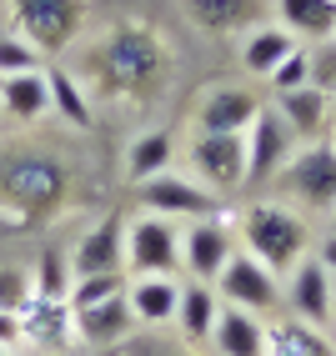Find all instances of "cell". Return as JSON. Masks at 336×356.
Returning <instances> with one entry per match:
<instances>
[{"instance_id":"12","label":"cell","mask_w":336,"mask_h":356,"mask_svg":"<svg viewBox=\"0 0 336 356\" xmlns=\"http://www.w3.org/2000/svg\"><path fill=\"white\" fill-rule=\"evenodd\" d=\"M231 256H236V241H231V226L221 216H201L181 231V266L196 281H216Z\"/></svg>"},{"instance_id":"25","label":"cell","mask_w":336,"mask_h":356,"mask_svg":"<svg viewBox=\"0 0 336 356\" xmlns=\"http://www.w3.org/2000/svg\"><path fill=\"white\" fill-rule=\"evenodd\" d=\"M166 171H171V136L166 131H141L126 146V176L136 186H146L151 176H166Z\"/></svg>"},{"instance_id":"23","label":"cell","mask_w":336,"mask_h":356,"mask_svg":"<svg viewBox=\"0 0 336 356\" xmlns=\"http://www.w3.org/2000/svg\"><path fill=\"white\" fill-rule=\"evenodd\" d=\"M281 26L306 40H331L336 35V0H276Z\"/></svg>"},{"instance_id":"4","label":"cell","mask_w":336,"mask_h":356,"mask_svg":"<svg viewBox=\"0 0 336 356\" xmlns=\"http://www.w3.org/2000/svg\"><path fill=\"white\" fill-rule=\"evenodd\" d=\"M276 191L306 211H317V216H331L336 211V146L331 140L296 146V156L276 171Z\"/></svg>"},{"instance_id":"24","label":"cell","mask_w":336,"mask_h":356,"mask_svg":"<svg viewBox=\"0 0 336 356\" xmlns=\"http://www.w3.org/2000/svg\"><path fill=\"white\" fill-rule=\"evenodd\" d=\"M296 45H301V40L286 31V26H261V31H251L246 45H241V65L251 70V76H271V70L291 56Z\"/></svg>"},{"instance_id":"18","label":"cell","mask_w":336,"mask_h":356,"mask_svg":"<svg viewBox=\"0 0 336 356\" xmlns=\"http://www.w3.org/2000/svg\"><path fill=\"white\" fill-rule=\"evenodd\" d=\"M276 115L291 126L296 140H321V131L331 126V101L321 96L317 86H301V90H281L276 96Z\"/></svg>"},{"instance_id":"16","label":"cell","mask_w":336,"mask_h":356,"mask_svg":"<svg viewBox=\"0 0 336 356\" xmlns=\"http://www.w3.org/2000/svg\"><path fill=\"white\" fill-rule=\"evenodd\" d=\"M176 301H181V286L171 276H136L126 286V306L136 326H166L176 321Z\"/></svg>"},{"instance_id":"28","label":"cell","mask_w":336,"mask_h":356,"mask_svg":"<svg viewBox=\"0 0 336 356\" xmlns=\"http://www.w3.org/2000/svg\"><path fill=\"white\" fill-rule=\"evenodd\" d=\"M126 291V281L121 276H81V281H70V312H81V306H95V301H111V296H121Z\"/></svg>"},{"instance_id":"39","label":"cell","mask_w":336,"mask_h":356,"mask_svg":"<svg viewBox=\"0 0 336 356\" xmlns=\"http://www.w3.org/2000/svg\"><path fill=\"white\" fill-rule=\"evenodd\" d=\"M331 321H336V316H331Z\"/></svg>"},{"instance_id":"11","label":"cell","mask_w":336,"mask_h":356,"mask_svg":"<svg viewBox=\"0 0 336 356\" xmlns=\"http://www.w3.org/2000/svg\"><path fill=\"white\" fill-rule=\"evenodd\" d=\"M126 266V221L121 216H101L70 251V281L81 276H121Z\"/></svg>"},{"instance_id":"17","label":"cell","mask_w":336,"mask_h":356,"mask_svg":"<svg viewBox=\"0 0 336 356\" xmlns=\"http://www.w3.org/2000/svg\"><path fill=\"white\" fill-rule=\"evenodd\" d=\"M216 316H221V296H216V286H211V281H186L181 301H176V326H181L186 346L211 341Z\"/></svg>"},{"instance_id":"20","label":"cell","mask_w":336,"mask_h":356,"mask_svg":"<svg viewBox=\"0 0 336 356\" xmlns=\"http://www.w3.org/2000/svg\"><path fill=\"white\" fill-rule=\"evenodd\" d=\"M131 326H136V316H131V306H126V291L76 312V331H81V341H90V346H115V341H126Z\"/></svg>"},{"instance_id":"5","label":"cell","mask_w":336,"mask_h":356,"mask_svg":"<svg viewBox=\"0 0 336 356\" xmlns=\"http://www.w3.org/2000/svg\"><path fill=\"white\" fill-rule=\"evenodd\" d=\"M10 15L20 40H31L40 56H61L86 26V0H10Z\"/></svg>"},{"instance_id":"10","label":"cell","mask_w":336,"mask_h":356,"mask_svg":"<svg viewBox=\"0 0 336 356\" xmlns=\"http://www.w3.org/2000/svg\"><path fill=\"white\" fill-rule=\"evenodd\" d=\"M141 191V206L151 216H166V221H201V216H216V196L206 191L201 181H186V176H151Z\"/></svg>"},{"instance_id":"38","label":"cell","mask_w":336,"mask_h":356,"mask_svg":"<svg viewBox=\"0 0 336 356\" xmlns=\"http://www.w3.org/2000/svg\"><path fill=\"white\" fill-rule=\"evenodd\" d=\"M331 146H336V136H331Z\"/></svg>"},{"instance_id":"31","label":"cell","mask_w":336,"mask_h":356,"mask_svg":"<svg viewBox=\"0 0 336 356\" xmlns=\"http://www.w3.org/2000/svg\"><path fill=\"white\" fill-rule=\"evenodd\" d=\"M311 86L321 96H336V35L317 40V51H311Z\"/></svg>"},{"instance_id":"2","label":"cell","mask_w":336,"mask_h":356,"mask_svg":"<svg viewBox=\"0 0 336 356\" xmlns=\"http://www.w3.org/2000/svg\"><path fill=\"white\" fill-rule=\"evenodd\" d=\"M166 65H171V56H166L161 35L146 31V26H115L90 51L95 81L106 90H115V96H146V90H156Z\"/></svg>"},{"instance_id":"29","label":"cell","mask_w":336,"mask_h":356,"mask_svg":"<svg viewBox=\"0 0 336 356\" xmlns=\"http://www.w3.org/2000/svg\"><path fill=\"white\" fill-rule=\"evenodd\" d=\"M40 60H45V56L35 51L31 40H20V35H0V76H20V70H45Z\"/></svg>"},{"instance_id":"32","label":"cell","mask_w":336,"mask_h":356,"mask_svg":"<svg viewBox=\"0 0 336 356\" xmlns=\"http://www.w3.org/2000/svg\"><path fill=\"white\" fill-rule=\"evenodd\" d=\"M20 337V316L15 312H0V346H10Z\"/></svg>"},{"instance_id":"15","label":"cell","mask_w":336,"mask_h":356,"mask_svg":"<svg viewBox=\"0 0 336 356\" xmlns=\"http://www.w3.org/2000/svg\"><path fill=\"white\" fill-rule=\"evenodd\" d=\"M15 316H20V337L45 341V346H56V341H65L70 331H76V312H70L65 296H40V291H31L26 306H20Z\"/></svg>"},{"instance_id":"9","label":"cell","mask_w":336,"mask_h":356,"mask_svg":"<svg viewBox=\"0 0 336 356\" xmlns=\"http://www.w3.org/2000/svg\"><path fill=\"white\" fill-rule=\"evenodd\" d=\"M191 165L206 191H236L246 186V136H206L191 140Z\"/></svg>"},{"instance_id":"1","label":"cell","mask_w":336,"mask_h":356,"mask_svg":"<svg viewBox=\"0 0 336 356\" xmlns=\"http://www.w3.org/2000/svg\"><path fill=\"white\" fill-rule=\"evenodd\" d=\"M70 191V171L56 151H6L0 156V206L10 221H45L61 211Z\"/></svg>"},{"instance_id":"33","label":"cell","mask_w":336,"mask_h":356,"mask_svg":"<svg viewBox=\"0 0 336 356\" xmlns=\"http://www.w3.org/2000/svg\"><path fill=\"white\" fill-rule=\"evenodd\" d=\"M317 261H321V266H326V271L336 276V231H331V236H326V241H321V251H317Z\"/></svg>"},{"instance_id":"26","label":"cell","mask_w":336,"mask_h":356,"mask_svg":"<svg viewBox=\"0 0 336 356\" xmlns=\"http://www.w3.org/2000/svg\"><path fill=\"white\" fill-rule=\"evenodd\" d=\"M45 86H51V111L61 115V121H70V126H90V96H86V86L70 76V70H45Z\"/></svg>"},{"instance_id":"19","label":"cell","mask_w":336,"mask_h":356,"mask_svg":"<svg viewBox=\"0 0 336 356\" xmlns=\"http://www.w3.org/2000/svg\"><path fill=\"white\" fill-rule=\"evenodd\" d=\"M0 115H10V121H40V115H51V86H45V70L0 76Z\"/></svg>"},{"instance_id":"13","label":"cell","mask_w":336,"mask_h":356,"mask_svg":"<svg viewBox=\"0 0 336 356\" xmlns=\"http://www.w3.org/2000/svg\"><path fill=\"white\" fill-rule=\"evenodd\" d=\"M256 111H261V101L246 86H216L196 106V131H206V136H246Z\"/></svg>"},{"instance_id":"35","label":"cell","mask_w":336,"mask_h":356,"mask_svg":"<svg viewBox=\"0 0 336 356\" xmlns=\"http://www.w3.org/2000/svg\"><path fill=\"white\" fill-rule=\"evenodd\" d=\"M326 101H331V126H336V96H326Z\"/></svg>"},{"instance_id":"8","label":"cell","mask_w":336,"mask_h":356,"mask_svg":"<svg viewBox=\"0 0 336 356\" xmlns=\"http://www.w3.org/2000/svg\"><path fill=\"white\" fill-rule=\"evenodd\" d=\"M211 286L221 296V306H236V312H251V316L276 306V271H266L251 251H236Z\"/></svg>"},{"instance_id":"27","label":"cell","mask_w":336,"mask_h":356,"mask_svg":"<svg viewBox=\"0 0 336 356\" xmlns=\"http://www.w3.org/2000/svg\"><path fill=\"white\" fill-rule=\"evenodd\" d=\"M186 15L196 20L201 31L221 35V31L246 26V20L256 15V0H186Z\"/></svg>"},{"instance_id":"7","label":"cell","mask_w":336,"mask_h":356,"mask_svg":"<svg viewBox=\"0 0 336 356\" xmlns=\"http://www.w3.org/2000/svg\"><path fill=\"white\" fill-rule=\"evenodd\" d=\"M296 156V136L291 126L276 115V106H261L256 121L246 126V186H266L276 171Z\"/></svg>"},{"instance_id":"36","label":"cell","mask_w":336,"mask_h":356,"mask_svg":"<svg viewBox=\"0 0 336 356\" xmlns=\"http://www.w3.org/2000/svg\"><path fill=\"white\" fill-rule=\"evenodd\" d=\"M0 356H15V351H10V346H0Z\"/></svg>"},{"instance_id":"34","label":"cell","mask_w":336,"mask_h":356,"mask_svg":"<svg viewBox=\"0 0 336 356\" xmlns=\"http://www.w3.org/2000/svg\"><path fill=\"white\" fill-rule=\"evenodd\" d=\"M146 356H186V351H171V346H161V351H146Z\"/></svg>"},{"instance_id":"14","label":"cell","mask_w":336,"mask_h":356,"mask_svg":"<svg viewBox=\"0 0 336 356\" xmlns=\"http://www.w3.org/2000/svg\"><path fill=\"white\" fill-rule=\"evenodd\" d=\"M286 301H291L296 321H311V326H326L336 316V291H331V271L321 266L317 256H306L301 266L291 271V286H286Z\"/></svg>"},{"instance_id":"3","label":"cell","mask_w":336,"mask_h":356,"mask_svg":"<svg viewBox=\"0 0 336 356\" xmlns=\"http://www.w3.org/2000/svg\"><path fill=\"white\" fill-rule=\"evenodd\" d=\"M241 241L266 271L291 276L311 251V226L301 211L281 206V201H256L241 211Z\"/></svg>"},{"instance_id":"30","label":"cell","mask_w":336,"mask_h":356,"mask_svg":"<svg viewBox=\"0 0 336 356\" xmlns=\"http://www.w3.org/2000/svg\"><path fill=\"white\" fill-rule=\"evenodd\" d=\"M266 81H271L276 96H281V90H301V86H311V51H306V45H296V51L286 56Z\"/></svg>"},{"instance_id":"22","label":"cell","mask_w":336,"mask_h":356,"mask_svg":"<svg viewBox=\"0 0 336 356\" xmlns=\"http://www.w3.org/2000/svg\"><path fill=\"white\" fill-rule=\"evenodd\" d=\"M266 356H336V346L326 341L321 326L281 316V321L266 326Z\"/></svg>"},{"instance_id":"6","label":"cell","mask_w":336,"mask_h":356,"mask_svg":"<svg viewBox=\"0 0 336 356\" xmlns=\"http://www.w3.org/2000/svg\"><path fill=\"white\" fill-rule=\"evenodd\" d=\"M181 266V231L176 221L141 211L126 221V271L131 276H171Z\"/></svg>"},{"instance_id":"37","label":"cell","mask_w":336,"mask_h":356,"mask_svg":"<svg viewBox=\"0 0 336 356\" xmlns=\"http://www.w3.org/2000/svg\"><path fill=\"white\" fill-rule=\"evenodd\" d=\"M331 231H336V211H331Z\"/></svg>"},{"instance_id":"21","label":"cell","mask_w":336,"mask_h":356,"mask_svg":"<svg viewBox=\"0 0 336 356\" xmlns=\"http://www.w3.org/2000/svg\"><path fill=\"white\" fill-rule=\"evenodd\" d=\"M211 341H216V351H221V356H266V326H261L251 312L221 306Z\"/></svg>"}]
</instances>
